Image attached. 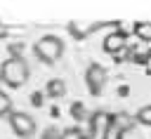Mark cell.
<instances>
[{
  "instance_id": "obj_1",
  "label": "cell",
  "mask_w": 151,
  "mask_h": 139,
  "mask_svg": "<svg viewBox=\"0 0 151 139\" xmlns=\"http://www.w3.org/2000/svg\"><path fill=\"white\" fill-rule=\"evenodd\" d=\"M28 64L21 59V57H9L2 61L0 66V80L7 85V87H21L26 80H28Z\"/></svg>"
},
{
  "instance_id": "obj_2",
  "label": "cell",
  "mask_w": 151,
  "mask_h": 139,
  "mask_svg": "<svg viewBox=\"0 0 151 139\" xmlns=\"http://www.w3.org/2000/svg\"><path fill=\"white\" fill-rule=\"evenodd\" d=\"M33 52L42 64H57L64 54V40L57 38V35H42L33 45Z\"/></svg>"
},
{
  "instance_id": "obj_3",
  "label": "cell",
  "mask_w": 151,
  "mask_h": 139,
  "mask_svg": "<svg viewBox=\"0 0 151 139\" xmlns=\"http://www.w3.org/2000/svg\"><path fill=\"white\" fill-rule=\"evenodd\" d=\"M9 125H12V132H14L17 137L28 139V137L35 134V120H33V115H28V113H21V111L9 113Z\"/></svg>"
},
{
  "instance_id": "obj_4",
  "label": "cell",
  "mask_w": 151,
  "mask_h": 139,
  "mask_svg": "<svg viewBox=\"0 0 151 139\" xmlns=\"http://www.w3.org/2000/svg\"><path fill=\"white\" fill-rule=\"evenodd\" d=\"M85 80H87L90 92H92V94H99V92L104 90V85H106V71H104V66L90 64L87 71H85Z\"/></svg>"
},
{
  "instance_id": "obj_5",
  "label": "cell",
  "mask_w": 151,
  "mask_h": 139,
  "mask_svg": "<svg viewBox=\"0 0 151 139\" xmlns=\"http://www.w3.org/2000/svg\"><path fill=\"white\" fill-rule=\"evenodd\" d=\"M127 47V35L123 33V31H113V33H109L106 38H104V49L109 52V54H118V52H123Z\"/></svg>"
},
{
  "instance_id": "obj_6",
  "label": "cell",
  "mask_w": 151,
  "mask_h": 139,
  "mask_svg": "<svg viewBox=\"0 0 151 139\" xmlns=\"http://www.w3.org/2000/svg\"><path fill=\"white\" fill-rule=\"evenodd\" d=\"M90 125H92V132H94V134H104V132L109 130V125H111V115H109L106 111H97V113L92 115Z\"/></svg>"
},
{
  "instance_id": "obj_7",
  "label": "cell",
  "mask_w": 151,
  "mask_h": 139,
  "mask_svg": "<svg viewBox=\"0 0 151 139\" xmlns=\"http://www.w3.org/2000/svg\"><path fill=\"white\" fill-rule=\"evenodd\" d=\"M104 24H68V31L76 35V38H87L90 33H94V31H99Z\"/></svg>"
},
{
  "instance_id": "obj_8",
  "label": "cell",
  "mask_w": 151,
  "mask_h": 139,
  "mask_svg": "<svg viewBox=\"0 0 151 139\" xmlns=\"http://www.w3.org/2000/svg\"><path fill=\"white\" fill-rule=\"evenodd\" d=\"M45 94L52 97V99H61V97L66 94V82H64L61 78H52V80L47 82V87H45Z\"/></svg>"
},
{
  "instance_id": "obj_9",
  "label": "cell",
  "mask_w": 151,
  "mask_h": 139,
  "mask_svg": "<svg viewBox=\"0 0 151 139\" xmlns=\"http://www.w3.org/2000/svg\"><path fill=\"white\" fill-rule=\"evenodd\" d=\"M132 31L142 42H151V21H134Z\"/></svg>"
},
{
  "instance_id": "obj_10",
  "label": "cell",
  "mask_w": 151,
  "mask_h": 139,
  "mask_svg": "<svg viewBox=\"0 0 151 139\" xmlns=\"http://www.w3.org/2000/svg\"><path fill=\"white\" fill-rule=\"evenodd\" d=\"M134 120H137V123H142V125H149V127H151V104L142 106V108L134 113Z\"/></svg>"
},
{
  "instance_id": "obj_11",
  "label": "cell",
  "mask_w": 151,
  "mask_h": 139,
  "mask_svg": "<svg viewBox=\"0 0 151 139\" xmlns=\"http://www.w3.org/2000/svg\"><path fill=\"white\" fill-rule=\"evenodd\" d=\"M9 113H12V99H9V94H5L0 90V118L2 115H9Z\"/></svg>"
},
{
  "instance_id": "obj_12",
  "label": "cell",
  "mask_w": 151,
  "mask_h": 139,
  "mask_svg": "<svg viewBox=\"0 0 151 139\" xmlns=\"http://www.w3.org/2000/svg\"><path fill=\"white\" fill-rule=\"evenodd\" d=\"M71 113H73L76 120H80V118L85 115V113H83V104H73V106H71Z\"/></svg>"
},
{
  "instance_id": "obj_13",
  "label": "cell",
  "mask_w": 151,
  "mask_h": 139,
  "mask_svg": "<svg viewBox=\"0 0 151 139\" xmlns=\"http://www.w3.org/2000/svg\"><path fill=\"white\" fill-rule=\"evenodd\" d=\"M31 101H33L35 106H40V104H42V94H40V92H33V97H31Z\"/></svg>"
},
{
  "instance_id": "obj_14",
  "label": "cell",
  "mask_w": 151,
  "mask_h": 139,
  "mask_svg": "<svg viewBox=\"0 0 151 139\" xmlns=\"http://www.w3.org/2000/svg\"><path fill=\"white\" fill-rule=\"evenodd\" d=\"M45 132H47V134H45V139H54V134H57V130H52V127H50V130H45Z\"/></svg>"
}]
</instances>
